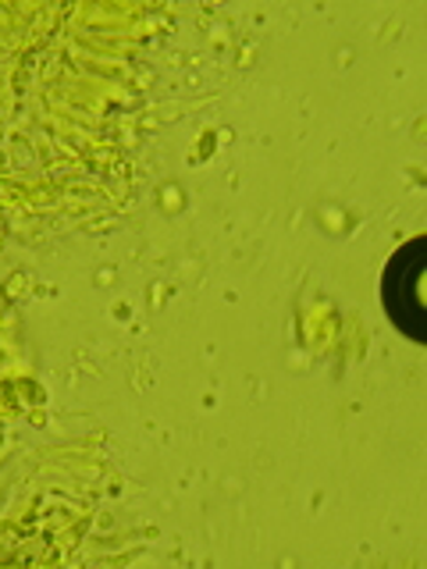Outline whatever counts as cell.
Wrapping results in <instances>:
<instances>
[{
    "label": "cell",
    "instance_id": "1",
    "mask_svg": "<svg viewBox=\"0 0 427 569\" xmlns=\"http://www.w3.org/2000/svg\"><path fill=\"white\" fill-rule=\"evenodd\" d=\"M427 253V242L414 239L406 242L396 257H391L388 271H385V307L396 320V328L403 335H409L414 342H424L427 331H424V307H420V271H424V257Z\"/></svg>",
    "mask_w": 427,
    "mask_h": 569
}]
</instances>
